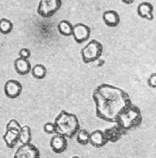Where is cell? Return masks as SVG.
<instances>
[{"label": "cell", "instance_id": "obj_1", "mask_svg": "<svg viewBox=\"0 0 156 158\" xmlns=\"http://www.w3.org/2000/svg\"><path fill=\"white\" fill-rule=\"evenodd\" d=\"M54 123L55 133L62 135L66 138H70L77 133L79 123L77 117L70 113L62 110L55 118Z\"/></svg>", "mask_w": 156, "mask_h": 158}, {"label": "cell", "instance_id": "obj_2", "mask_svg": "<svg viewBox=\"0 0 156 158\" xmlns=\"http://www.w3.org/2000/svg\"><path fill=\"white\" fill-rule=\"evenodd\" d=\"M102 51V44L97 40H92L81 49L82 59L84 63L92 62L101 56Z\"/></svg>", "mask_w": 156, "mask_h": 158}, {"label": "cell", "instance_id": "obj_3", "mask_svg": "<svg viewBox=\"0 0 156 158\" xmlns=\"http://www.w3.org/2000/svg\"><path fill=\"white\" fill-rule=\"evenodd\" d=\"M62 3V0H40L37 12L43 17H52L60 8Z\"/></svg>", "mask_w": 156, "mask_h": 158}, {"label": "cell", "instance_id": "obj_4", "mask_svg": "<svg viewBox=\"0 0 156 158\" xmlns=\"http://www.w3.org/2000/svg\"><path fill=\"white\" fill-rule=\"evenodd\" d=\"M14 158H40V152L31 143L23 144L16 150Z\"/></svg>", "mask_w": 156, "mask_h": 158}, {"label": "cell", "instance_id": "obj_5", "mask_svg": "<svg viewBox=\"0 0 156 158\" xmlns=\"http://www.w3.org/2000/svg\"><path fill=\"white\" fill-rule=\"evenodd\" d=\"M90 34L91 30L88 25L81 23H78L73 25L72 35L76 43H83L89 39Z\"/></svg>", "mask_w": 156, "mask_h": 158}, {"label": "cell", "instance_id": "obj_6", "mask_svg": "<svg viewBox=\"0 0 156 158\" xmlns=\"http://www.w3.org/2000/svg\"><path fill=\"white\" fill-rule=\"evenodd\" d=\"M22 91V84L16 80L10 79L7 80L4 86L5 95L10 99H15L18 97Z\"/></svg>", "mask_w": 156, "mask_h": 158}, {"label": "cell", "instance_id": "obj_7", "mask_svg": "<svg viewBox=\"0 0 156 158\" xmlns=\"http://www.w3.org/2000/svg\"><path fill=\"white\" fill-rule=\"evenodd\" d=\"M67 145L66 137L60 134L56 133L50 140V146L52 151L57 154L64 152L67 148Z\"/></svg>", "mask_w": 156, "mask_h": 158}, {"label": "cell", "instance_id": "obj_8", "mask_svg": "<svg viewBox=\"0 0 156 158\" xmlns=\"http://www.w3.org/2000/svg\"><path fill=\"white\" fill-rule=\"evenodd\" d=\"M154 7L152 4L147 2L140 3L137 7V13L139 17L147 20H152L154 19Z\"/></svg>", "mask_w": 156, "mask_h": 158}, {"label": "cell", "instance_id": "obj_9", "mask_svg": "<svg viewBox=\"0 0 156 158\" xmlns=\"http://www.w3.org/2000/svg\"><path fill=\"white\" fill-rule=\"evenodd\" d=\"M14 69L16 72L20 75H26L31 70V66L28 59L18 57L14 61Z\"/></svg>", "mask_w": 156, "mask_h": 158}, {"label": "cell", "instance_id": "obj_10", "mask_svg": "<svg viewBox=\"0 0 156 158\" xmlns=\"http://www.w3.org/2000/svg\"><path fill=\"white\" fill-rule=\"evenodd\" d=\"M102 19L105 24L110 27H117L120 22L119 14L113 10H109L104 12L102 15Z\"/></svg>", "mask_w": 156, "mask_h": 158}, {"label": "cell", "instance_id": "obj_11", "mask_svg": "<svg viewBox=\"0 0 156 158\" xmlns=\"http://www.w3.org/2000/svg\"><path fill=\"white\" fill-rule=\"evenodd\" d=\"M89 143L94 147L101 148L105 144L107 138L102 131L96 130L90 133Z\"/></svg>", "mask_w": 156, "mask_h": 158}, {"label": "cell", "instance_id": "obj_12", "mask_svg": "<svg viewBox=\"0 0 156 158\" xmlns=\"http://www.w3.org/2000/svg\"><path fill=\"white\" fill-rule=\"evenodd\" d=\"M2 138L8 148H13L17 142L19 141V131L16 130H6Z\"/></svg>", "mask_w": 156, "mask_h": 158}, {"label": "cell", "instance_id": "obj_13", "mask_svg": "<svg viewBox=\"0 0 156 158\" xmlns=\"http://www.w3.org/2000/svg\"><path fill=\"white\" fill-rule=\"evenodd\" d=\"M57 29L59 32L63 36H70L72 35L73 25L70 22L66 20H61L58 25Z\"/></svg>", "mask_w": 156, "mask_h": 158}, {"label": "cell", "instance_id": "obj_14", "mask_svg": "<svg viewBox=\"0 0 156 158\" xmlns=\"http://www.w3.org/2000/svg\"><path fill=\"white\" fill-rule=\"evenodd\" d=\"M31 139V128L28 125L22 126L19 131V141L23 144H27L30 143Z\"/></svg>", "mask_w": 156, "mask_h": 158}, {"label": "cell", "instance_id": "obj_15", "mask_svg": "<svg viewBox=\"0 0 156 158\" xmlns=\"http://www.w3.org/2000/svg\"><path fill=\"white\" fill-rule=\"evenodd\" d=\"M32 76L38 80L43 79L47 73V70L44 65L43 64H36L33 67L31 70Z\"/></svg>", "mask_w": 156, "mask_h": 158}, {"label": "cell", "instance_id": "obj_16", "mask_svg": "<svg viewBox=\"0 0 156 158\" xmlns=\"http://www.w3.org/2000/svg\"><path fill=\"white\" fill-rule=\"evenodd\" d=\"M12 22L6 18L0 19V33L3 35H7L10 33L13 30Z\"/></svg>", "mask_w": 156, "mask_h": 158}, {"label": "cell", "instance_id": "obj_17", "mask_svg": "<svg viewBox=\"0 0 156 158\" xmlns=\"http://www.w3.org/2000/svg\"><path fill=\"white\" fill-rule=\"evenodd\" d=\"M90 133L86 130L81 129L76 133V141L81 145H86L89 143Z\"/></svg>", "mask_w": 156, "mask_h": 158}, {"label": "cell", "instance_id": "obj_18", "mask_svg": "<svg viewBox=\"0 0 156 158\" xmlns=\"http://www.w3.org/2000/svg\"><path fill=\"white\" fill-rule=\"evenodd\" d=\"M21 128V125L15 119L10 120L6 125V130H16L20 131Z\"/></svg>", "mask_w": 156, "mask_h": 158}, {"label": "cell", "instance_id": "obj_19", "mask_svg": "<svg viewBox=\"0 0 156 158\" xmlns=\"http://www.w3.org/2000/svg\"><path fill=\"white\" fill-rule=\"evenodd\" d=\"M43 130L47 134H53L56 132V128L54 122H46L43 126Z\"/></svg>", "mask_w": 156, "mask_h": 158}, {"label": "cell", "instance_id": "obj_20", "mask_svg": "<svg viewBox=\"0 0 156 158\" xmlns=\"http://www.w3.org/2000/svg\"><path fill=\"white\" fill-rule=\"evenodd\" d=\"M18 56L19 57L28 59L31 56V51L28 48H22L21 49H20L18 52Z\"/></svg>", "mask_w": 156, "mask_h": 158}, {"label": "cell", "instance_id": "obj_21", "mask_svg": "<svg viewBox=\"0 0 156 158\" xmlns=\"http://www.w3.org/2000/svg\"><path fill=\"white\" fill-rule=\"evenodd\" d=\"M147 85L149 87L156 88V73L151 74L147 79Z\"/></svg>", "mask_w": 156, "mask_h": 158}, {"label": "cell", "instance_id": "obj_22", "mask_svg": "<svg viewBox=\"0 0 156 158\" xmlns=\"http://www.w3.org/2000/svg\"><path fill=\"white\" fill-rule=\"evenodd\" d=\"M122 2L126 4H131L133 2H134V1L135 0H121Z\"/></svg>", "mask_w": 156, "mask_h": 158}, {"label": "cell", "instance_id": "obj_23", "mask_svg": "<svg viewBox=\"0 0 156 158\" xmlns=\"http://www.w3.org/2000/svg\"><path fill=\"white\" fill-rule=\"evenodd\" d=\"M72 158H80V157H78V156H73Z\"/></svg>", "mask_w": 156, "mask_h": 158}]
</instances>
